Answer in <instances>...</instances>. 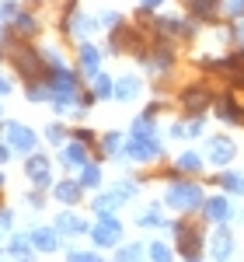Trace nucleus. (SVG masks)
<instances>
[{
    "instance_id": "obj_16",
    "label": "nucleus",
    "mask_w": 244,
    "mask_h": 262,
    "mask_svg": "<svg viewBox=\"0 0 244 262\" xmlns=\"http://www.w3.org/2000/svg\"><path fill=\"white\" fill-rule=\"evenodd\" d=\"M53 224H56V231H60L63 238H84V234L91 231V224L84 221L81 213H74V206H63Z\"/></svg>"
},
{
    "instance_id": "obj_28",
    "label": "nucleus",
    "mask_w": 244,
    "mask_h": 262,
    "mask_svg": "<svg viewBox=\"0 0 244 262\" xmlns=\"http://www.w3.org/2000/svg\"><path fill=\"white\" fill-rule=\"evenodd\" d=\"M77 179H81L84 189L98 192V189H102V182H105V171H102V164H98V161H87L81 171H77Z\"/></svg>"
},
{
    "instance_id": "obj_11",
    "label": "nucleus",
    "mask_w": 244,
    "mask_h": 262,
    "mask_svg": "<svg viewBox=\"0 0 244 262\" xmlns=\"http://www.w3.org/2000/svg\"><path fill=\"white\" fill-rule=\"evenodd\" d=\"M25 179L32 182V189H53V161L42 150L28 154L25 158Z\"/></svg>"
},
{
    "instance_id": "obj_12",
    "label": "nucleus",
    "mask_w": 244,
    "mask_h": 262,
    "mask_svg": "<svg viewBox=\"0 0 244 262\" xmlns=\"http://www.w3.org/2000/svg\"><path fill=\"white\" fill-rule=\"evenodd\" d=\"M237 217V210H234V203H230V196L227 192H216V196H206L203 203V221L206 224H230Z\"/></svg>"
},
{
    "instance_id": "obj_15",
    "label": "nucleus",
    "mask_w": 244,
    "mask_h": 262,
    "mask_svg": "<svg viewBox=\"0 0 244 262\" xmlns=\"http://www.w3.org/2000/svg\"><path fill=\"white\" fill-rule=\"evenodd\" d=\"M102 60H105V53L91 39L77 42V70L84 74V81H91L94 74H102Z\"/></svg>"
},
{
    "instance_id": "obj_5",
    "label": "nucleus",
    "mask_w": 244,
    "mask_h": 262,
    "mask_svg": "<svg viewBox=\"0 0 244 262\" xmlns=\"http://www.w3.org/2000/svg\"><path fill=\"white\" fill-rule=\"evenodd\" d=\"M0 140L7 143L14 154H21V158H28V154L39 150V133H35L28 122H18V119H4L0 122Z\"/></svg>"
},
{
    "instance_id": "obj_7",
    "label": "nucleus",
    "mask_w": 244,
    "mask_h": 262,
    "mask_svg": "<svg viewBox=\"0 0 244 262\" xmlns=\"http://www.w3.org/2000/svg\"><path fill=\"white\" fill-rule=\"evenodd\" d=\"M213 101H216V95H213L209 84H203V81H192L178 91V108H182V116H206V108H209Z\"/></svg>"
},
{
    "instance_id": "obj_32",
    "label": "nucleus",
    "mask_w": 244,
    "mask_h": 262,
    "mask_svg": "<svg viewBox=\"0 0 244 262\" xmlns=\"http://www.w3.org/2000/svg\"><path fill=\"white\" fill-rule=\"evenodd\" d=\"M143 252H147V245H140V242H126V245H119V252H115V262H143Z\"/></svg>"
},
{
    "instance_id": "obj_48",
    "label": "nucleus",
    "mask_w": 244,
    "mask_h": 262,
    "mask_svg": "<svg viewBox=\"0 0 244 262\" xmlns=\"http://www.w3.org/2000/svg\"><path fill=\"white\" fill-rule=\"evenodd\" d=\"M164 4H167V0H140V11H150V14H154V11H161Z\"/></svg>"
},
{
    "instance_id": "obj_41",
    "label": "nucleus",
    "mask_w": 244,
    "mask_h": 262,
    "mask_svg": "<svg viewBox=\"0 0 244 262\" xmlns=\"http://www.w3.org/2000/svg\"><path fill=\"white\" fill-rule=\"evenodd\" d=\"M98 21H102L105 32H112V28H119V25H126V18H122V11H102L98 14Z\"/></svg>"
},
{
    "instance_id": "obj_34",
    "label": "nucleus",
    "mask_w": 244,
    "mask_h": 262,
    "mask_svg": "<svg viewBox=\"0 0 244 262\" xmlns=\"http://www.w3.org/2000/svg\"><path fill=\"white\" fill-rule=\"evenodd\" d=\"M112 189H115V192L122 196V203H129V200H136V196H140L143 182H140V179H119L115 185H112Z\"/></svg>"
},
{
    "instance_id": "obj_54",
    "label": "nucleus",
    "mask_w": 244,
    "mask_h": 262,
    "mask_svg": "<svg viewBox=\"0 0 244 262\" xmlns=\"http://www.w3.org/2000/svg\"><path fill=\"white\" fill-rule=\"evenodd\" d=\"M0 60H4V46H0Z\"/></svg>"
},
{
    "instance_id": "obj_19",
    "label": "nucleus",
    "mask_w": 244,
    "mask_h": 262,
    "mask_svg": "<svg viewBox=\"0 0 244 262\" xmlns=\"http://www.w3.org/2000/svg\"><path fill=\"white\" fill-rule=\"evenodd\" d=\"M84 189L81 179H60V182H53V200L60 203V206H77V203L84 200Z\"/></svg>"
},
{
    "instance_id": "obj_50",
    "label": "nucleus",
    "mask_w": 244,
    "mask_h": 262,
    "mask_svg": "<svg viewBox=\"0 0 244 262\" xmlns=\"http://www.w3.org/2000/svg\"><path fill=\"white\" fill-rule=\"evenodd\" d=\"M0 262H11V255H7V248H0Z\"/></svg>"
},
{
    "instance_id": "obj_23",
    "label": "nucleus",
    "mask_w": 244,
    "mask_h": 262,
    "mask_svg": "<svg viewBox=\"0 0 244 262\" xmlns=\"http://www.w3.org/2000/svg\"><path fill=\"white\" fill-rule=\"evenodd\" d=\"M122 206V196L115 189H98L94 196H91V213L98 217V213H115Z\"/></svg>"
},
{
    "instance_id": "obj_6",
    "label": "nucleus",
    "mask_w": 244,
    "mask_h": 262,
    "mask_svg": "<svg viewBox=\"0 0 244 262\" xmlns=\"http://www.w3.org/2000/svg\"><path fill=\"white\" fill-rule=\"evenodd\" d=\"M122 234H126V227H122V221L115 217V213H98V221L91 224V231H87L91 245L102 248V252L105 248H119Z\"/></svg>"
},
{
    "instance_id": "obj_27",
    "label": "nucleus",
    "mask_w": 244,
    "mask_h": 262,
    "mask_svg": "<svg viewBox=\"0 0 244 262\" xmlns=\"http://www.w3.org/2000/svg\"><path fill=\"white\" fill-rule=\"evenodd\" d=\"M35 252V245H32V238H28V231L25 234H7V255H11V262H18V259H25V255H32Z\"/></svg>"
},
{
    "instance_id": "obj_30",
    "label": "nucleus",
    "mask_w": 244,
    "mask_h": 262,
    "mask_svg": "<svg viewBox=\"0 0 244 262\" xmlns=\"http://www.w3.org/2000/svg\"><path fill=\"white\" fill-rule=\"evenodd\" d=\"M129 137H157V116L140 112V116L133 119V126H129Z\"/></svg>"
},
{
    "instance_id": "obj_25",
    "label": "nucleus",
    "mask_w": 244,
    "mask_h": 262,
    "mask_svg": "<svg viewBox=\"0 0 244 262\" xmlns=\"http://www.w3.org/2000/svg\"><path fill=\"white\" fill-rule=\"evenodd\" d=\"M213 182L224 189L227 196H244V171H237V168H224Z\"/></svg>"
},
{
    "instance_id": "obj_37",
    "label": "nucleus",
    "mask_w": 244,
    "mask_h": 262,
    "mask_svg": "<svg viewBox=\"0 0 244 262\" xmlns=\"http://www.w3.org/2000/svg\"><path fill=\"white\" fill-rule=\"evenodd\" d=\"M45 203H49L45 189H32V192H25V206H28V210H35V213L45 210Z\"/></svg>"
},
{
    "instance_id": "obj_24",
    "label": "nucleus",
    "mask_w": 244,
    "mask_h": 262,
    "mask_svg": "<svg viewBox=\"0 0 244 262\" xmlns=\"http://www.w3.org/2000/svg\"><path fill=\"white\" fill-rule=\"evenodd\" d=\"M164 203H147L140 213H136V227L143 231H154V227H164Z\"/></svg>"
},
{
    "instance_id": "obj_56",
    "label": "nucleus",
    "mask_w": 244,
    "mask_h": 262,
    "mask_svg": "<svg viewBox=\"0 0 244 262\" xmlns=\"http://www.w3.org/2000/svg\"><path fill=\"white\" fill-rule=\"evenodd\" d=\"M196 262H203V259H196Z\"/></svg>"
},
{
    "instance_id": "obj_21",
    "label": "nucleus",
    "mask_w": 244,
    "mask_h": 262,
    "mask_svg": "<svg viewBox=\"0 0 244 262\" xmlns=\"http://www.w3.org/2000/svg\"><path fill=\"white\" fill-rule=\"evenodd\" d=\"M126 140H129V137H122L119 129H112V133L98 137V158H115V161H126Z\"/></svg>"
},
{
    "instance_id": "obj_53",
    "label": "nucleus",
    "mask_w": 244,
    "mask_h": 262,
    "mask_svg": "<svg viewBox=\"0 0 244 262\" xmlns=\"http://www.w3.org/2000/svg\"><path fill=\"white\" fill-rule=\"evenodd\" d=\"M0 122H4V105H0Z\"/></svg>"
},
{
    "instance_id": "obj_3",
    "label": "nucleus",
    "mask_w": 244,
    "mask_h": 262,
    "mask_svg": "<svg viewBox=\"0 0 244 262\" xmlns=\"http://www.w3.org/2000/svg\"><path fill=\"white\" fill-rule=\"evenodd\" d=\"M203 203H206V189L188 175H175L164 189V206L175 210V213H196V210H203Z\"/></svg>"
},
{
    "instance_id": "obj_22",
    "label": "nucleus",
    "mask_w": 244,
    "mask_h": 262,
    "mask_svg": "<svg viewBox=\"0 0 244 262\" xmlns=\"http://www.w3.org/2000/svg\"><path fill=\"white\" fill-rule=\"evenodd\" d=\"M140 95H143V81L136 77V74H122V77H115V101L129 105V101H136Z\"/></svg>"
},
{
    "instance_id": "obj_45",
    "label": "nucleus",
    "mask_w": 244,
    "mask_h": 262,
    "mask_svg": "<svg viewBox=\"0 0 244 262\" xmlns=\"http://www.w3.org/2000/svg\"><path fill=\"white\" fill-rule=\"evenodd\" d=\"M167 137H171V140H188V122L175 119L171 126H167Z\"/></svg>"
},
{
    "instance_id": "obj_14",
    "label": "nucleus",
    "mask_w": 244,
    "mask_h": 262,
    "mask_svg": "<svg viewBox=\"0 0 244 262\" xmlns=\"http://www.w3.org/2000/svg\"><path fill=\"white\" fill-rule=\"evenodd\" d=\"M56 158H60V164L66 168V171H81L84 164L91 161V147L70 137V140H66V143L60 147V150H56Z\"/></svg>"
},
{
    "instance_id": "obj_40",
    "label": "nucleus",
    "mask_w": 244,
    "mask_h": 262,
    "mask_svg": "<svg viewBox=\"0 0 244 262\" xmlns=\"http://www.w3.org/2000/svg\"><path fill=\"white\" fill-rule=\"evenodd\" d=\"M11 231H14V210L0 203V242H4V238H7Z\"/></svg>"
},
{
    "instance_id": "obj_8",
    "label": "nucleus",
    "mask_w": 244,
    "mask_h": 262,
    "mask_svg": "<svg viewBox=\"0 0 244 262\" xmlns=\"http://www.w3.org/2000/svg\"><path fill=\"white\" fill-rule=\"evenodd\" d=\"M164 158V140L157 137H129L126 140V161L133 164H157Z\"/></svg>"
},
{
    "instance_id": "obj_55",
    "label": "nucleus",
    "mask_w": 244,
    "mask_h": 262,
    "mask_svg": "<svg viewBox=\"0 0 244 262\" xmlns=\"http://www.w3.org/2000/svg\"><path fill=\"white\" fill-rule=\"evenodd\" d=\"M237 217H241V221H244V210H241V213H237Z\"/></svg>"
},
{
    "instance_id": "obj_10",
    "label": "nucleus",
    "mask_w": 244,
    "mask_h": 262,
    "mask_svg": "<svg viewBox=\"0 0 244 262\" xmlns=\"http://www.w3.org/2000/svg\"><path fill=\"white\" fill-rule=\"evenodd\" d=\"M209 259L213 262H241L237 259V238L230 234V227L227 224H220L213 234H209Z\"/></svg>"
},
{
    "instance_id": "obj_13",
    "label": "nucleus",
    "mask_w": 244,
    "mask_h": 262,
    "mask_svg": "<svg viewBox=\"0 0 244 262\" xmlns=\"http://www.w3.org/2000/svg\"><path fill=\"white\" fill-rule=\"evenodd\" d=\"M28 238H32V245H35L39 255H56V252H60V242H63L56 224H35V227H28Z\"/></svg>"
},
{
    "instance_id": "obj_52",
    "label": "nucleus",
    "mask_w": 244,
    "mask_h": 262,
    "mask_svg": "<svg viewBox=\"0 0 244 262\" xmlns=\"http://www.w3.org/2000/svg\"><path fill=\"white\" fill-rule=\"evenodd\" d=\"M63 7H77V0H66V4H63Z\"/></svg>"
},
{
    "instance_id": "obj_57",
    "label": "nucleus",
    "mask_w": 244,
    "mask_h": 262,
    "mask_svg": "<svg viewBox=\"0 0 244 262\" xmlns=\"http://www.w3.org/2000/svg\"><path fill=\"white\" fill-rule=\"evenodd\" d=\"M112 262H115V259H112Z\"/></svg>"
},
{
    "instance_id": "obj_39",
    "label": "nucleus",
    "mask_w": 244,
    "mask_h": 262,
    "mask_svg": "<svg viewBox=\"0 0 244 262\" xmlns=\"http://www.w3.org/2000/svg\"><path fill=\"white\" fill-rule=\"evenodd\" d=\"M227 42H230L234 49H244V18L241 21H230V28H227Z\"/></svg>"
},
{
    "instance_id": "obj_33",
    "label": "nucleus",
    "mask_w": 244,
    "mask_h": 262,
    "mask_svg": "<svg viewBox=\"0 0 244 262\" xmlns=\"http://www.w3.org/2000/svg\"><path fill=\"white\" fill-rule=\"evenodd\" d=\"M147 262H175V252L167 242H150L147 245Z\"/></svg>"
},
{
    "instance_id": "obj_46",
    "label": "nucleus",
    "mask_w": 244,
    "mask_h": 262,
    "mask_svg": "<svg viewBox=\"0 0 244 262\" xmlns=\"http://www.w3.org/2000/svg\"><path fill=\"white\" fill-rule=\"evenodd\" d=\"M230 88H234V91H244V63L230 74Z\"/></svg>"
},
{
    "instance_id": "obj_38",
    "label": "nucleus",
    "mask_w": 244,
    "mask_h": 262,
    "mask_svg": "<svg viewBox=\"0 0 244 262\" xmlns=\"http://www.w3.org/2000/svg\"><path fill=\"white\" fill-rule=\"evenodd\" d=\"M21 11H25V7H21V0H0V21H4V25H11Z\"/></svg>"
},
{
    "instance_id": "obj_44",
    "label": "nucleus",
    "mask_w": 244,
    "mask_h": 262,
    "mask_svg": "<svg viewBox=\"0 0 244 262\" xmlns=\"http://www.w3.org/2000/svg\"><path fill=\"white\" fill-rule=\"evenodd\" d=\"M206 133V116H188V140H199Z\"/></svg>"
},
{
    "instance_id": "obj_47",
    "label": "nucleus",
    "mask_w": 244,
    "mask_h": 262,
    "mask_svg": "<svg viewBox=\"0 0 244 262\" xmlns=\"http://www.w3.org/2000/svg\"><path fill=\"white\" fill-rule=\"evenodd\" d=\"M11 91H14V84L7 74H0V98H11Z\"/></svg>"
},
{
    "instance_id": "obj_2",
    "label": "nucleus",
    "mask_w": 244,
    "mask_h": 262,
    "mask_svg": "<svg viewBox=\"0 0 244 262\" xmlns=\"http://www.w3.org/2000/svg\"><path fill=\"white\" fill-rule=\"evenodd\" d=\"M164 227H167V234L175 238V252H178L185 262L203 259V252L209 248V245H206L209 238H206V231H203V227H199L196 221H188V217L182 213L178 221H167Z\"/></svg>"
},
{
    "instance_id": "obj_51",
    "label": "nucleus",
    "mask_w": 244,
    "mask_h": 262,
    "mask_svg": "<svg viewBox=\"0 0 244 262\" xmlns=\"http://www.w3.org/2000/svg\"><path fill=\"white\" fill-rule=\"evenodd\" d=\"M4 185H7V175H4V171H0V192H4Z\"/></svg>"
},
{
    "instance_id": "obj_26",
    "label": "nucleus",
    "mask_w": 244,
    "mask_h": 262,
    "mask_svg": "<svg viewBox=\"0 0 244 262\" xmlns=\"http://www.w3.org/2000/svg\"><path fill=\"white\" fill-rule=\"evenodd\" d=\"M203 164H206V158H203V154H196V150H182V154L175 158V168H178L182 175H188V179L203 175V171H206Z\"/></svg>"
},
{
    "instance_id": "obj_36",
    "label": "nucleus",
    "mask_w": 244,
    "mask_h": 262,
    "mask_svg": "<svg viewBox=\"0 0 244 262\" xmlns=\"http://www.w3.org/2000/svg\"><path fill=\"white\" fill-rule=\"evenodd\" d=\"M66 262H105L102 259V248L98 252H91V248H66Z\"/></svg>"
},
{
    "instance_id": "obj_9",
    "label": "nucleus",
    "mask_w": 244,
    "mask_h": 262,
    "mask_svg": "<svg viewBox=\"0 0 244 262\" xmlns=\"http://www.w3.org/2000/svg\"><path fill=\"white\" fill-rule=\"evenodd\" d=\"M203 150H206V161L213 164V168H227V164L237 158V143L230 140L227 133H213V137H206Z\"/></svg>"
},
{
    "instance_id": "obj_43",
    "label": "nucleus",
    "mask_w": 244,
    "mask_h": 262,
    "mask_svg": "<svg viewBox=\"0 0 244 262\" xmlns=\"http://www.w3.org/2000/svg\"><path fill=\"white\" fill-rule=\"evenodd\" d=\"M224 18L227 21H241L244 18V0H224Z\"/></svg>"
},
{
    "instance_id": "obj_42",
    "label": "nucleus",
    "mask_w": 244,
    "mask_h": 262,
    "mask_svg": "<svg viewBox=\"0 0 244 262\" xmlns=\"http://www.w3.org/2000/svg\"><path fill=\"white\" fill-rule=\"evenodd\" d=\"M70 137H74V140H81V143H87V147H98V133H94V129H87V126H74V129H70Z\"/></svg>"
},
{
    "instance_id": "obj_29",
    "label": "nucleus",
    "mask_w": 244,
    "mask_h": 262,
    "mask_svg": "<svg viewBox=\"0 0 244 262\" xmlns=\"http://www.w3.org/2000/svg\"><path fill=\"white\" fill-rule=\"evenodd\" d=\"M87 88H91V95H94L98 101H108V98H115V77H108L105 70H102V74H94Z\"/></svg>"
},
{
    "instance_id": "obj_31",
    "label": "nucleus",
    "mask_w": 244,
    "mask_h": 262,
    "mask_svg": "<svg viewBox=\"0 0 244 262\" xmlns=\"http://www.w3.org/2000/svg\"><path fill=\"white\" fill-rule=\"evenodd\" d=\"M42 137H45V143H49V147H56V150H60L63 143L70 140V129H66L63 122H49V126L42 129Z\"/></svg>"
},
{
    "instance_id": "obj_4",
    "label": "nucleus",
    "mask_w": 244,
    "mask_h": 262,
    "mask_svg": "<svg viewBox=\"0 0 244 262\" xmlns=\"http://www.w3.org/2000/svg\"><path fill=\"white\" fill-rule=\"evenodd\" d=\"M136 60H140V67L154 77V81H164V77L178 67V46H175L171 39H157V35H154V42L143 49Z\"/></svg>"
},
{
    "instance_id": "obj_17",
    "label": "nucleus",
    "mask_w": 244,
    "mask_h": 262,
    "mask_svg": "<svg viewBox=\"0 0 244 262\" xmlns=\"http://www.w3.org/2000/svg\"><path fill=\"white\" fill-rule=\"evenodd\" d=\"M213 108H216V119H220V122H227V126H244V105L234 98L230 91L216 95Z\"/></svg>"
},
{
    "instance_id": "obj_49",
    "label": "nucleus",
    "mask_w": 244,
    "mask_h": 262,
    "mask_svg": "<svg viewBox=\"0 0 244 262\" xmlns=\"http://www.w3.org/2000/svg\"><path fill=\"white\" fill-rule=\"evenodd\" d=\"M11 158H14V150H11L7 143L0 140V164H7V161H11Z\"/></svg>"
},
{
    "instance_id": "obj_1",
    "label": "nucleus",
    "mask_w": 244,
    "mask_h": 262,
    "mask_svg": "<svg viewBox=\"0 0 244 262\" xmlns=\"http://www.w3.org/2000/svg\"><path fill=\"white\" fill-rule=\"evenodd\" d=\"M4 53H7V60H11V67H14V74H18L25 84L45 81L49 63H45V53H42L32 39H18V35H14V39L4 46Z\"/></svg>"
},
{
    "instance_id": "obj_20",
    "label": "nucleus",
    "mask_w": 244,
    "mask_h": 262,
    "mask_svg": "<svg viewBox=\"0 0 244 262\" xmlns=\"http://www.w3.org/2000/svg\"><path fill=\"white\" fill-rule=\"evenodd\" d=\"M11 28H14L18 39H32V42H35L42 35V18L35 14V11H21L18 18L11 21Z\"/></svg>"
},
{
    "instance_id": "obj_18",
    "label": "nucleus",
    "mask_w": 244,
    "mask_h": 262,
    "mask_svg": "<svg viewBox=\"0 0 244 262\" xmlns=\"http://www.w3.org/2000/svg\"><path fill=\"white\" fill-rule=\"evenodd\" d=\"M185 11L203 25H216L224 18V0H185Z\"/></svg>"
},
{
    "instance_id": "obj_35",
    "label": "nucleus",
    "mask_w": 244,
    "mask_h": 262,
    "mask_svg": "<svg viewBox=\"0 0 244 262\" xmlns=\"http://www.w3.org/2000/svg\"><path fill=\"white\" fill-rule=\"evenodd\" d=\"M25 98L32 105H39V101H53V91L45 81H35V84H25Z\"/></svg>"
}]
</instances>
